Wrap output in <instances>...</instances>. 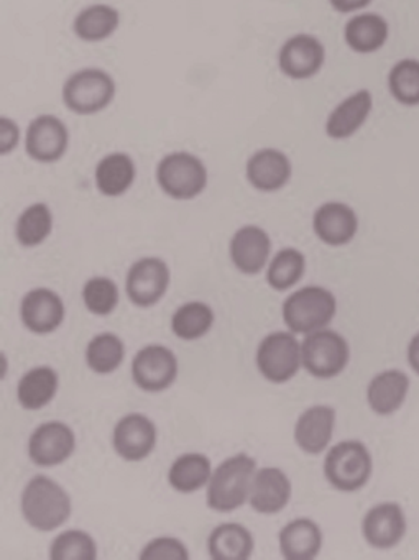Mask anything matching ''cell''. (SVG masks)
<instances>
[{
	"label": "cell",
	"instance_id": "5",
	"mask_svg": "<svg viewBox=\"0 0 419 560\" xmlns=\"http://www.w3.org/2000/svg\"><path fill=\"white\" fill-rule=\"evenodd\" d=\"M336 314V294L319 284L298 288L281 304V319L296 336L326 329Z\"/></svg>",
	"mask_w": 419,
	"mask_h": 560
},
{
	"label": "cell",
	"instance_id": "13",
	"mask_svg": "<svg viewBox=\"0 0 419 560\" xmlns=\"http://www.w3.org/2000/svg\"><path fill=\"white\" fill-rule=\"evenodd\" d=\"M78 448L74 429L63 421H47L32 431L27 441V455L40 468H55L67 464Z\"/></svg>",
	"mask_w": 419,
	"mask_h": 560
},
{
	"label": "cell",
	"instance_id": "17",
	"mask_svg": "<svg viewBox=\"0 0 419 560\" xmlns=\"http://www.w3.org/2000/svg\"><path fill=\"white\" fill-rule=\"evenodd\" d=\"M375 100L366 88L352 91L340 100L324 120V133L334 142H346L356 137L372 117Z\"/></svg>",
	"mask_w": 419,
	"mask_h": 560
},
{
	"label": "cell",
	"instance_id": "26",
	"mask_svg": "<svg viewBox=\"0 0 419 560\" xmlns=\"http://www.w3.org/2000/svg\"><path fill=\"white\" fill-rule=\"evenodd\" d=\"M409 385V376L401 370H383L366 385V405L376 416L395 415L408 398Z\"/></svg>",
	"mask_w": 419,
	"mask_h": 560
},
{
	"label": "cell",
	"instance_id": "9",
	"mask_svg": "<svg viewBox=\"0 0 419 560\" xmlns=\"http://www.w3.org/2000/svg\"><path fill=\"white\" fill-rule=\"evenodd\" d=\"M179 375L176 353L163 343H149L137 350L130 362L133 385L143 393L156 395L175 385Z\"/></svg>",
	"mask_w": 419,
	"mask_h": 560
},
{
	"label": "cell",
	"instance_id": "16",
	"mask_svg": "<svg viewBox=\"0 0 419 560\" xmlns=\"http://www.w3.org/2000/svg\"><path fill=\"white\" fill-rule=\"evenodd\" d=\"M273 255L270 234L257 224H245L229 241V258L238 273L257 277L265 273Z\"/></svg>",
	"mask_w": 419,
	"mask_h": 560
},
{
	"label": "cell",
	"instance_id": "12",
	"mask_svg": "<svg viewBox=\"0 0 419 560\" xmlns=\"http://www.w3.org/2000/svg\"><path fill=\"white\" fill-rule=\"evenodd\" d=\"M327 50L319 37L296 34L281 44L278 50V70L291 81H310L326 67Z\"/></svg>",
	"mask_w": 419,
	"mask_h": 560
},
{
	"label": "cell",
	"instance_id": "31",
	"mask_svg": "<svg viewBox=\"0 0 419 560\" xmlns=\"http://www.w3.org/2000/svg\"><path fill=\"white\" fill-rule=\"evenodd\" d=\"M214 310L205 301H188L173 311L170 329L183 342L205 339L214 327Z\"/></svg>",
	"mask_w": 419,
	"mask_h": 560
},
{
	"label": "cell",
	"instance_id": "34",
	"mask_svg": "<svg viewBox=\"0 0 419 560\" xmlns=\"http://www.w3.org/2000/svg\"><path fill=\"white\" fill-rule=\"evenodd\" d=\"M304 273H306V257L303 252L294 247H284L271 255L265 270V280L271 290L277 293H287L301 283Z\"/></svg>",
	"mask_w": 419,
	"mask_h": 560
},
{
	"label": "cell",
	"instance_id": "41",
	"mask_svg": "<svg viewBox=\"0 0 419 560\" xmlns=\"http://www.w3.org/2000/svg\"><path fill=\"white\" fill-rule=\"evenodd\" d=\"M406 360L411 366L412 372L419 375V332L415 334L409 340L408 349H406Z\"/></svg>",
	"mask_w": 419,
	"mask_h": 560
},
{
	"label": "cell",
	"instance_id": "14",
	"mask_svg": "<svg viewBox=\"0 0 419 560\" xmlns=\"http://www.w3.org/2000/svg\"><path fill=\"white\" fill-rule=\"evenodd\" d=\"M110 444L117 457L129 464L147 460L159 444V428L143 412H129L116 422Z\"/></svg>",
	"mask_w": 419,
	"mask_h": 560
},
{
	"label": "cell",
	"instance_id": "36",
	"mask_svg": "<svg viewBox=\"0 0 419 560\" xmlns=\"http://www.w3.org/2000/svg\"><path fill=\"white\" fill-rule=\"evenodd\" d=\"M100 547L93 534L84 529H63L51 539L48 557L51 560H96Z\"/></svg>",
	"mask_w": 419,
	"mask_h": 560
},
{
	"label": "cell",
	"instance_id": "18",
	"mask_svg": "<svg viewBox=\"0 0 419 560\" xmlns=\"http://www.w3.org/2000/svg\"><path fill=\"white\" fill-rule=\"evenodd\" d=\"M293 162L288 153L275 147L255 150L245 162V179L251 188L264 195H273L290 185Z\"/></svg>",
	"mask_w": 419,
	"mask_h": 560
},
{
	"label": "cell",
	"instance_id": "3",
	"mask_svg": "<svg viewBox=\"0 0 419 560\" xmlns=\"http://www.w3.org/2000/svg\"><path fill=\"white\" fill-rule=\"evenodd\" d=\"M117 83L109 71L86 67L74 71L61 88V103L74 116L91 117L113 106Z\"/></svg>",
	"mask_w": 419,
	"mask_h": 560
},
{
	"label": "cell",
	"instance_id": "35",
	"mask_svg": "<svg viewBox=\"0 0 419 560\" xmlns=\"http://www.w3.org/2000/svg\"><path fill=\"white\" fill-rule=\"evenodd\" d=\"M389 97L403 107H419V58L395 61L386 74Z\"/></svg>",
	"mask_w": 419,
	"mask_h": 560
},
{
	"label": "cell",
	"instance_id": "23",
	"mask_svg": "<svg viewBox=\"0 0 419 560\" xmlns=\"http://www.w3.org/2000/svg\"><path fill=\"white\" fill-rule=\"evenodd\" d=\"M392 28L389 22L379 12L363 11L350 15L342 28L346 47L352 54L369 57L379 54L388 44Z\"/></svg>",
	"mask_w": 419,
	"mask_h": 560
},
{
	"label": "cell",
	"instance_id": "19",
	"mask_svg": "<svg viewBox=\"0 0 419 560\" xmlns=\"http://www.w3.org/2000/svg\"><path fill=\"white\" fill-rule=\"evenodd\" d=\"M363 540L373 549L388 550L401 544L408 530L405 511L395 501L373 504L360 524Z\"/></svg>",
	"mask_w": 419,
	"mask_h": 560
},
{
	"label": "cell",
	"instance_id": "39",
	"mask_svg": "<svg viewBox=\"0 0 419 560\" xmlns=\"http://www.w3.org/2000/svg\"><path fill=\"white\" fill-rule=\"evenodd\" d=\"M25 132L21 124L9 116L0 117V155L9 156L24 145Z\"/></svg>",
	"mask_w": 419,
	"mask_h": 560
},
{
	"label": "cell",
	"instance_id": "6",
	"mask_svg": "<svg viewBox=\"0 0 419 560\" xmlns=\"http://www.w3.org/2000/svg\"><path fill=\"white\" fill-rule=\"evenodd\" d=\"M323 474L334 490L356 493L372 478V454L363 442L356 439L337 442L324 455Z\"/></svg>",
	"mask_w": 419,
	"mask_h": 560
},
{
	"label": "cell",
	"instance_id": "20",
	"mask_svg": "<svg viewBox=\"0 0 419 560\" xmlns=\"http://www.w3.org/2000/svg\"><path fill=\"white\" fill-rule=\"evenodd\" d=\"M314 235L327 247H346L359 232V215L352 206L342 201H327L317 206L313 214Z\"/></svg>",
	"mask_w": 419,
	"mask_h": 560
},
{
	"label": "cell",
	"instance_id": "28",
	"mask_svg": "<svg viewBox=\"0 0 419 560\" xmlns=\"http://www.w3.org/2000/svg\"><path fill=\"white\" fill-rule=\"evenodd\" d=\"M60 389V375L50 365L32 366L19 380L18 395L19 405L25 411H42L50 406L57 398Z\"/></svg>",
	"mask_w": 419,
	"mask_h": 560
},
{
	"label": "cell",
	"instance_id": "29",
	"mask_svg": "<svg viewBox=\"0 0 419 560\" xmlns=\"http://www.w3.org/2000/svg\"><path fill=\"white\" fill-rule=\"evenodd\" d=\"M214 465L202 452L179 454L166 471L170 488L179 494H193L206 490Z\"/></svg>",
	"mask_w": 419,
	"mask_h": 560
},
{
	"label": "cell",
	"instance_id": "4",
	"mask_svg": "<svg viewBox=\"0 0 419 560\" xmlns=\"http://www.w3.org/2000/svg\"><path fill=\"white\" fill-rule=\"evenodd\" d=\"M155 182L173 201L198 199L209 186V170L201 156L185 150L166 153L156 163Z\"/></svg>",
	"mask_w": 419,
	"mask_h": 560
},
{
	"label": "cell",
	"instance_id": "10",
	"mask_svg": "<svg viewBox=\"0 0 419 560\" xmlns=\"http://www.w3.org/2000/svg\"><path fill=\"white\" fill-rule=\"evenodd\" d=\"M172 284L170 265L160 257H142L130 265L126 275V296L140 310L162 303Z\"/></svg>",
	"mask_w": 419,
	"mask_h": 560
},
{
	"label": "cell",
	"instance_id": "32",
	"mask_svg": "<svg viewBox=\"0 0 419 560\" xmlns=\"http://www.w3.org/2000/svg\"><path fill=\"white\" fill-rule=\"evenodd\" d=\"M54 228L55 218L50 206L44 201L32 202L18 215L15 241L24 248L40 247L51 237Z\"/></svg>",
	"mask_w": 419,
	"mask_h": 560
},
{
	"label": "cell",
	"instance_id": "8",
	"mask_svg": "<svg viewBox=\"0 0 419 560\" xmlns=\"http://www.w3.org/2000/svg\"><path fill=\"white\" fill-rule=\"evenodd\" d=\"M303 369L317 380L342 375L350 362V346L337 330L326 329L303 336L301 340Z\"/></svg>",
	"mask_w": 419,
	"mask_h": 560
},
{
	"label": "cell",
	"instance_id": "7",
	"mask_svg": "<svg viewBox=\"0 0 419 560\" xmlns=\"http://www.w3.org/2000/svg\"><path fill=\"white\" fill-rule=\"evenodd\" d=\"M255 365L261 378L273 385L291 382L303 369L301 340L291 330H275L258 343Z\"/></svg>",
	"mask_w": 419,
	"mask_h": 560
},
{
	"label": "cell",
	"instance_id": "38",
	"mask_svg": "<svg viewBox=\"0 0 419 560\" xmlns=\"http://www.w3.org/2000/svg\"><path fill=\"white\" fill-rule=\"evenodd\" d=\"M140 560H189L188 546L179 537L156 536L143 544Z\"/></svg>",
	"mask_w": 419,
	"mask_h": 560
},
{
	"label": "cell",
	"instance_id": "1",
	"mask_svg": "<svg viewBox=\"0 0 419 560\" xmlns=\"http://www.w3.org/2000/svg\"><path fill=\"white\" fill-rule=\"evenodd\" d=\"M21 514L32 529L57 533L70 521L73 500L60 481L48 475H34L22 490Z\"/></svg>",
	"mask_w": 419,
	"mask_h": 560
},
{
	"label": "cell",
	"instance_id": "25",
	"mask_svg": "<svg viewBox=\"0 0 419 560\" xmlns=\"http://www.w3.org/2000/svg\"><path fill=\"white\" fill-rule=\"evenodd\" d=\"M137 163L126 152H110L94 166V186L107 199L126 196L137 182Z\"/></svg>",
	"mask_w": 419,
	"mask_h": 560
},
{
	"label": "cell",
	"instance_id": "22",
	"mask_svg": "<svg viewBox=\"0 0 419 560\" xmlns=\"http://www.w3.org/2000/svg\"><path fill=\"white\" fill-rule=\"evenodd\" d=\"M336 421L337 412L333 406H310L294 422V444L306 455L326 454L333 442Z\"/></svg>",
	"mask_w": 419,
	"mask_h": 560
},
{
	"label": "cell",
	"instance_id": "15",
	"mask_svg": "<svg viewBox=\"0 0 419 560\" xmlns=\"http://www.w3.org/2000/svg\"><path fill=\"white\" fill-rule=\"evenodd\" d=\"M22 326L35 336H50L57 332L67 319V304L63 298L47 287L28 290L19 306Z\"/></svg>",
	"mask_w": 419,
	"mask_h": 560
},
{
	"label": "cell",
	"instance_id": "24",
	"mask_svg": "<svg viewBox=\"0 0 419 560\" xmlns=\"http://www.w3.org/2000/svg\"><path fill=\"white\" fill-rule=\"evenodd\" d=\"M323 544V529L316 521L306 516L288 521L278 533V549L284 560L316 559Z\"/></svg>",
	"mask_w": 419,
	"mask_h": 560
},
{
	"label": "cell",
	"instance_id": "33",
	"mask_svg": "<svg viewBox=\"0 0 419 560\" xmlns=\"http://www.w3.org/2000/svg\"><path fill=\"white\" fill-rule=\"evenodd\" d=\"M127 349L116 332H100L88 342L84 362L96 375L107 376L116 373L126 362Z\"/></svg>",
	"mask_w": 419,
	"mask_h": 560
},
{
	"label": "cell",
	"instance_id": "21",
	"mask_svg": "<svg viewBox=\"0 0 419 560\" xmlns=\"http://www.w3.org/2000/svg\"><path fill=\"white\" fill-rule=\"evenodd\" d=\"M293 485L287 471L280 467H258L252 478L248 506L257 514L275 516L290 504Z\"/></svg>",
	"mask_w": 419,
	"mask_h": 560
},
{
	"label": "cell",
	"instance_id": "40",
	"mask_svg": "<svg viewBox=\"0 0 419 560\" xmlns=\"http://www.w3.org/2000/svg\"><path fill=\"white\" fill-rule=\"evenodd\" d=\"M330 9L340 15H353L359 12L369 11L373 0H327Z\"/></svg>",
	"mask_w": 419,
	"mask_h": 560
},
{
	"label": "cell",
	"instance_id": "2",
	"mask_svg": "<svg viewBox=\"0 0 419 560\" xmlns=\"http://www.w3.org/2000/svg\"><path fill=\"white\" fill-rule=\"evenodd\" d=\"M258 464L245 452L229 455L212 470L206 487V504L219 514H231L248 504L252 478Z\"/></svg>",
	"mask_w": 419,
	"mask_h": 560
},
{
	"label": "cell",
	"instance_id": "30",
	"mask_svg": "<svg viewBox=\"0 0 419 560\" xmlns=\"http://www.w3.org/2000/svg\"><path fill=\"white\" fill-rule=\"evenodd\" d=\"M254 550V534L244 524L229 521L209 533L208 553L212 560H248Z\"/></svg>",
	"mask_w": 419,
	"mask_h": 560
},
{
	"label": "cell",
	"instance_id": "37",
	"mask_svg": "<svg viewBox=\"0 0 419 560\" xmlns=\"http://www.w3.org/2000/svg\"><path fill=\"white\" fill-rule=\"evenodd\" d=\"M81 300L88 313L96 317H107L116 313L120 303V291L109 277H91L81 288Z\"/></svg>",
	"mask_w": 419,
	"mask_h": 560
},
{
	"label": "cell",
	"instance_id": "11",
	"mask_svg": "<svg viewBox=\"0 0 419 560\" xmlns=\"http://www.w3.org/2000/svg\"><path fill=\"white\" fill-rule=\"evenodd\" d=\"M71 133L67 122L55 114H40L25 129L24 150L38 165H55L67 156Z\"/></svg>",
	"mask_w": 419,
	"mask_h": 560
},
{
	"label": "cell",
	"instance_id": "27",
	"mask_svg": "<svg viewBox=\"0 0 419 560\" xmlns=\"http://www.w3.org/2000/svg\"><path fill=\"white\" fill-rule=\"evenodd\" d=\"M119 9L106 2H96V4L86 5L74 15L73 28L74 37L83 44L97 45L109 40L120 28Z\"/></svg>",
	"mask_w": 419,
	"mask_h": 560
},
{
	"label": "cell",
	"instance_id": "42",
	"mask_svg": "<svg viewBox=\"0 0 419 560\" xmlns=\"http://www.w3.org/2000/svg\"><path fill=\"white\" fill-rule=\"evenodd\" d=\"M2 366H4V372H2V378H5V369H8V359H5V353H2Z\"/></svg>",
	"mask_w": 419,
	"mask_h": 560
}]
</instances>
